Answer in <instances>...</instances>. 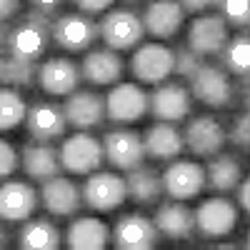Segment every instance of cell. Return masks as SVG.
<instances>
[{"mask_svg": "<svg viewBox=\"0 0 250 250\" xmlns=\"http://www.w3.org/2000/svg\"><path fill=\"white\" fill-rule=\"evenodd\" d=\"M53 40V18L28 10L15 25L8 28V38L3 40V50L13 58H25V60H40Z\"/></svg>", "mask_w": 250, "mask_h": 250, "instance_id": "6da1fadb", "label": "cell"}, {"mask_svg": "<svg viewBox=\"0 0 250 250\" xmlns=\"http://www.w3.org/2000/svg\"><path fill=\"white\" fill-rule=\"evenodd\" d=\"M188 83H190L193 100L203 103L205 108L228 110L238 103V85L220 62H203L200 70Z\"/></svg>", "mask_w": 250, "mask_h": 250, "instance_id": "7a4b0ae2", "label": "cell"}, {"mask_svg": "<svg viewBox=\"0 0 250 250\" xmlns=\"http://www.w3.org/2000/svg\"><path fill=\"white\" fill-rule=\"evenodd\" d=\"M143 38H145L143 15L133 8L108 10L100 20V40L105 43V48H113L118 53L133 50L143 43Z\"/></svg>", "mask_w": 250, "mask_h": 250, "instance_id": "3957f363", "label": "cell"}, {"mask_svg": "<svg viewBox=\"0 0 250 250\" xmlns=\"http://www.w3.org/2000/svg\"><path fill=\"white\" fill-rule=\"evenodd\" d=\"M100 40V23L85 13H65L53 20V43L65 53H88Z\"/></svg>", "mask_w": 250, "mask_h": 250, "instance_id": "277c9868", "label": "cell"}, {"mask_svg": "<svg viewBox=\"0 0 250 250\" xmlns=\"http://www.w3.org/2000/svg\"><path fill=\"white\" fill-rule=\"evenodd\" d=\"M60 160H62V168L70 175H90V173L100 170V165L105 163L103 138L98 140L88 130H78L75 135L62 140Z\"/></svg>", "mask_w": 250, "mask_h": 250, "instance_id": "5b68a950", "label": "cell"}, {"mask_svg": "<svg viewBox=\"0 0 250 250\" xmlns=\"http://www.w3.org/2000/svg\"><path fill=\"white\" fill-rule=\"evenodd\" d=\"M130 73L138 83L160 85L175 73V50L163 43H140L130 58Z\"/></svg>", "mask_w": 250, "mask_h": 250, "instance_id": "8992f818", "label": "cell"}, {"mask_svg": "<svg viewBox=\"0 0 250 250\" xmlns=\"http://www.w3.org/2000/svg\"><path fill=\"white\" fill-rule=\"evenodd\" d=\"M238 228V205L230 198H208L195 208V233L205 240L228 238Z\"/></svg>", "mask_w": 250, "mask_h": 250, "instance_id": "52a82bcc", "label": "cell"}, {"mask_svg": "<svg viewBox=\"0 0 250 250\" xmlns=\"http://www.w3.org/2000/svg\"><path fill=\"white\" fill-rule=\"evenodd\" d=\"M83 200L95 213H110L128 200V183L110 170H95L83 183Z\"/></svg>", "mask_w": 250, "mask_h": 250, "instance_id": "ba28073f", "label": "cell"}, {"mask_svg": "<svg viewBox=\"0 0 250 250\" xmlns=\"http://www.w3.org/2000/svg\"><path fill=\"white\" fill-rule=\"evenodd\" d=\"M103 148H105V163H110L115 170H123V173L135 170L148 160L143 135L130 128L108 130L103 135Z\"/></svg>", "mask_w": 250, "mask_h": 250, "instance_id": "9c48e42d", "label": "cell"}, {"mask_svg": "<svg viewBox=\"0 0 250 250\" xmlns=\"http://www.w3.org/2000/svg\"><path fill=\"white\" fill-rule=\"evenodd\" d=\"M230 40V25L223 20L220 13H203L188 28L185 43L203 58H218Z\"/></svg>", "mask_w": 250, "mask_h": 250, "instance_id": "30bf717a", "label": "cell"}, {"mask_svg": "<svg viewBox=\"0 0 250 250\" xmlns=\"http://www.w3.org/2000/svg\"><path fill=\"white\" fill-rule=\"evenodd\" d=\"M108 100V120L115 125H133L148 115L150 95L138 83H118L105 95Z\"/></svg>", "mask_w": 250, "mask_h": 250, "instance_id": "8fae6325", "label": "cell"}, {"mask_svg": "<svg viewBox=\"0 0 250 250\" xmlns=\"http://www.w3.org/2000/svg\"><path fill=\"white\" fill-rule=\"evenodd\" d=\"M148 113L155 120H165V123H183L190 118L193 113V95L190 88L180 85L175 80H165L160 85H155V90L150 93V108Z\"/></svg>", "mask_w": 250, "mask_h": 250, "instance_id": "7c38bea8", "label": "cell"}, {"mask_svg": "<svg viewBox=\"0 0 250 250\" xmlns=\"http://www.w3.org/2000/svg\"><path fill=\"white\" fill-rule=\"evenodd\" d=\"M183 138H185V148L195 158H213L223 153L225 148L228 128L213 115H198L193 120H188Z\"/></svg>", "mask_w": 250, "mask_h": 250, "instance_id": "4fadbf2b", "label": "cell"}, {"mask_svg": "<svg viewBox=\"0 0 250 250\" xmlns=\"http://www.w3.org/2000/svg\"><path fill=\"white\" fill-rule=\"evenodd\" d=\"M110 240L118 250H150L158 245L160 233L153 218L143 213H123L113 225Z\"/></svg>", "mask_w": 250, "mask_h": 250, "instance_id": "5bb4252c", "label": "cell"}, {"mask_svg": "<svg viewBox=\"0 0 250 250\" xmlns=\"http://www.w3.org/2000/svg\"><path fill=\"white\" fill-rule=\"evenodd\" d=\"M68 115V123L75 130H98L108 120V100L98 90H75L62 103Z\"/></svg>", "mask_w": 250, "mask_h": 250, "instance_id": "9a60e30c", "label": "cell"}, {"mask_svg": "<svg viewBox=\"0 0 250 250\" xmlns=\"http://www.w3.org/2000/svg\"><path fill=\"white\" fill-rule=\"evenodd\" d=\"M68 125L70 123H68L65 108H62L60 103H53V100L30 103V110H28V118H25L28 138L40 140V143H53V140L65 135Z\"/></svg>", "mask_w": 250, "mask_h": 250, "instance_id": "2e32d148", "label": "cell"}, {"mask_svg": "<svg viewBox=\"0 0 250 250\" xmlns=\"http://www.w3.org/2000/svg\"><path fill=\"white\" fill-rule=\"evenodd\" d=\"M83 83L80 65L70 58H48L40 62V73H38V88L45 95L53 98H68L78 90Z\"/></svg>", "mask_w": 250, "mask_h": 250, "instance_id": "e0dca14e", "label": "cell"}, {"mask_svg": "<svg viewBox=\"0 0 250 250\" xmlns=\"http://www.w3.org/2000/svg\"><path fill=\"white\" fill-rule=\"evenodd\" d=\"M165 195L175 200H190L205 190V168L195 160H170L163 170Z\"/></svg>", "mask_w": 250, "mask_h": 250, "instance_id": "ac0fdd59", "label": "cell"}, {"mask_svg": "<svg viewBox=\"0 0 250 250\" xmlns=\"http://www.w3.org/2000/svg\"><path fill=\"white\" fill-rule=\"evenodd\" d=\"M80 73H83V80L95 85V88H103V85L113 88L123 80L125 60L113 48H93V50L85 53V58H83Z\"/></svg>", "mask_w": 250, "mask_h": 250, "instance_id": "d6986e66", "label": "cell"}, {"mask_svg": "<svg viewBox=\"0 0 250 250\" xmlns=\"http://www.w3.org/2000/svg\"><path fill=\"white\" fill-rule=\"evenodd\" d=\"M20 168H23L25 178L45 183L62 170V160H60V148H55L53 143H40V140H28L20 150Z\"/></svg>", "mask_w": 250, "mask_h": 250, "instance_id": "ffe728a7", "label": "cell"}, {"mask_svg": "<svg viewBox=\"0 0 250 250\" xmlns=\"http://www.w3.org/2000/svg\"><path fill=\"white\" fill-rule=\"evenodd\" d=\"M40 205L55 218H70L85 205L83 188H78L70 178L55 175L45 180L43 188H40Z\"/></svg>", "mask_w": 250, "mask_h": 250, "instance_id": "44dd1931", "label": "cell"}, {"mask_svg": "<svg viewBox=\"0 0 250 250\" xmlns=\"http://www.w3.org/2000/svg\"><path fill=\"white\" fill-rule=\"evenodd\" d=\"M153 220L158 233L168 240H190V235L195 233V210H190L185 200L170 198L158 203Z\"/></svg>", "mask_w": 250, "mask_h": 250, "instance_id": "7402d4cb", "label": "cell"}, {"mask_svg": "<svg viewBox=\"0 0 250 250\" xmlns=\"http://www.w3.org/2000/svg\"><path fill=\"white\" fill-rule=\"evenodd\" d=\"M185 10L178 0H150L143 10L145 33L158 40H170L185 23Z\"/></svg>", "mask_w": 250, "mask_h": 250, "instance_id": "603a6c76", "label": "cell"}, {"mask_svg": "<svg viewBox=\"0 0 250 250\" xmlns=\"http://www.w3.org/2000/svg\"><path fill=\"white\" fill-rule=\"evenodd\" d=\"M40 205V193L25 180H8L0 188V215L5 223H25Z\"/></svg>", "mask_w": 250, "mask_h": 250, "instance_id": "cb8c5ba5", "label": "cell"}, {"mask_svg": "<svg viewBox=\"0 0 250 250\" xmlns=\"http://www.w3.org/2000/svg\"><path fill=\"white\" fill-rule=\"evenodd\" d=\"M145 140V153L150 160H175L183 148H185V138L178 130L175 123H165V120H155L153 125H148V130L143 133Z\"/></svg>", "mask_w": 250, "mask_h": 250, "instance_id": "d4e9b609", "label": "cell"}, {"mask_svg": "<svg viewBox=\"0 0 250 250\" xmlns=\"http://www.w3.org/2000/svg\"><path fill=\"white\" fill-rule=\"evenodd\" d=\"M125 183H128V198L140 208H153L165 195L163 173H158L150 165H140L135 170H128Z\"/></svg>", "mask_w": 250, "mask_h": 250, "instance_id": "484cf974", "label": "cell"}, {"mask_svg": "<svg viewBox=\"0 0 250 250\" xmlns=\"http://www.w3.org/2000/svg\"><path fill=\"white\" fill-rule=\"evenodd\" d=\"M110 235H113V230L100 218L83 215L68 225L65 245L73 250H103L110 243Z\"/></svg>", "mask_w": 250, "mask_h": 250, "instance_id": "4316f807", "label": "cell"}, {"mask_svg": "<svg viewBox=\"0 0 250 250\" xmlns=\"http://www.w3.org/2000/svg\"><path fill=\"white\" fill-rule=\"evenodd\" d=\"M243 180V165L238 155L230 153H218L213 158H208L205 165V188H210L213 193H233L238 190V185Z\"/></svg>", "mask_w": 250, "mask_h": 250, "instance_id": "83f0119b", "label": "cell"}, {"mask_svg": "<svg viewBox=\"0 0 250 250\" xmlns=\"http://www.w3.org/2000/svg\"><path fill=\"white\" fill-rule=\"evenodd\" d=\"M18 245L23 250H58L60 248V230L48 218H28L20 225Z\"/></svg>", "mask_w": 250, "mask_h": 250, "instance_id": "f1b7e54d", "label": "cell"}, {"mask_svg": "<svg viewBox=\"0 0 250 250\" xmlns=\"http://www.w3.org/2000/svg\"><path fill=\"white\" fill-rule=\"evenodd\" d=\"M220 65L230 73L233 78H248L250 75V30H238V35H233L228 40V45L223 48Z\"/></svg>", "mask_w": 250, "mask_h": 250, "instance_id": "f546056e", "label": "cell"}, {"mask_svg": "<svg viewBox=\"0 0 250 250\" xmlns=\"http://www.w3.org/2000/svg\"><path fill=\"white\" fill-rule=\"evenodd\" d=\"M38 73H40L38 60L5 55L3 62H0V78H3V85H8V88H18L20 90V88L38 85Z\"/></svg>", "mask_w": 250, "mask_h": 250, "instance_id": "4dcf8cb0", "label": "cell"}, {"mask_svg": "<svg viewBox=\"0 0 250 250\" xmlns=\"http://www.w3.org/2000/svg\"><path fill=\"white\" fill-rule=\"evenodd\" d=\"M30 105L18 93V88L3 85L0 90V130H15L20 123H25Z\"/></svg>", "mask_w": 250, "mask_h": 250, "instance_id": "1f68e13d", "label": "cell"}, {"mask_svg": "<svg viewBox=\"0 0 250 250\" xmlns=\"http://www.w3.org/2000/svg\"><path fill=\"white\" fill-rule=\"evenodd\" d=\"M215 13L235 30H250V0H218Z\"/></svg>", "mask_w": 250, "mask_h": 250, "instance_id": "d6a6232c", "label": "cell"}, {"mask_svg": "<svg viewBox=\"0 0 250 250\" xmlns=\"http://www.w3.org/2000/svg\"><path fill=\"white\" fill-rule=\"evenodd\" d=\"M228 143L240 153H250V113H238L233 115L228 125Z\"/></svg>", "mask_w": 250, "mask_h": 250, "instance_id": "836d02e7", "label": "cell"}, {"mask_svg": "<svg viewBox=\"0 0 250 250\" xmlns=\"http://www.w3.org/2000/svg\"><path fill=\"white\" fill-rule=\"evenodd\" d=\"M203 62H205V58L198 55L188 43H183V45L175 48V75H178V78L190 80V78L200 70Z\"/></svg>", "mask_w": 250, "mask_h": 250, "instance_id": "e575fe53", "label": "cell"}, {"mask_svg": "<svg viewBox=\"0 0 250 250\" xmlns=\"http://www.w3.org/2000/svg\"><path fill=\"white\" fill-rule=\"evenodd\" d=\"M20 165V155L18 150L13 148L10 140H0V175L3 178H10Z\"/></svg>", "mask_w": 250, "mask_h": 250, "instance_id": "d590c367", "label": "cell"}, {"mask_svg": "<svg viewBox=\"0 0 250 250\" xmlns=\"http://www.w3.org/2000/svg\"><path fill=\"white\" fill-rule=\"evenodd\" d=\"M113 3H118V0H73V5H75L80 13H85V15L108 13Z\"/></svg>", "mask_w": 250, "mask_h": 250, "instance_id": "8d00e7d4", "label": "cell"}, {"mask_svg": "<svg viewBox=\"0 0 250 250\" xmlns=\"http://www.w3.org/2000/svg\"><path fill=\"white\" fill-rule=\"evenodd\" d=\"M68 0H28V5H30V10H35V13H43V15H48V18H58V13H60V8L65 5Z\"/></svg>", "mask_w": 250, "mask_h": 250, "instance_id": "74e56055", "label": "cell"}, {"mask_svg": "<svg viewBox=\"0 0 250 250\" xmlns=\"http://www.w3.org/2000/svg\"><path fill=\"white\" fill-rule=\"evenodd\" d=\"M178 3L183 5L185 13H190V15H203V13H208L210 8H215L218 0H178Z\"/></svg>", "mask_w": 250, "mask_h": 250, "instance_id": "f35d334b", "label": "cell"}, {"mask_svg": "<svg viewBox=\"0 0 250 250\" xmlns=\"http://www.w3.org/2000/svg\"><path fill=\"white\" fill-rule=\"evenodd\" d=\"M238 205L250 215V175L243 178L240 185H238Z\"/></svg>", "mask_w": 250, "mask_h": 250, "instance_id": "ab89813d", "label": "cell"}, {"mask_svg": "<svg viewBox=\"0 0 250 250\" xmlns=\"http://www.w3.org/2000/svg\"><path fill=\"white\" fill-rule=\"evenodd\" d=\"M238 100L245 113H250V75L248 78H240L238 83Z\"/></svg>", "mask_w": 250, "mask_h": 250, "instance_id": "60d3db41", "label": "cell"}, {"mask_svg": "<svg viewBox=\"0 0 250 250\" xmlns=\"http://www.w3.org/2000/svg\"><path fill=\"white\" fill-rule=\"evenodd\" d=\"M20 5H23V0H0V15H3L5 23L20 13Z\"/></svg>", "mask_w": 250, "mask_h": 250, "instance_id": "b9f144b4", "label": "cell"}, {"mask_svg": "<svg viewBox=\"0 0 250 250\" xmlns=\"http://www.w3.org/2000/svg\"><path fill=\"white\" fill-rule=\"evenodd\" d=\"M120 3H123V8H140V5H145V3H148V0H120Z\"/></svg>", "mask_w": 250, "mask_h": 250, "instance_id": "7bdbcfd3", "label": "cell"}, {"mask_svg": "<svg viewBox=\"0 0 250 250\" xmlns=\"http://www.w3.org/2000/svg\"><path fill=\"white\" fill-rule=\"evenodd\" d=\"M245 248H250V230H248V235H245Z\"/></svg>", "mask_w": 250, "mask_h": 250, "instance_id": "ee69618b", "label": "cell"}]
</instances>
